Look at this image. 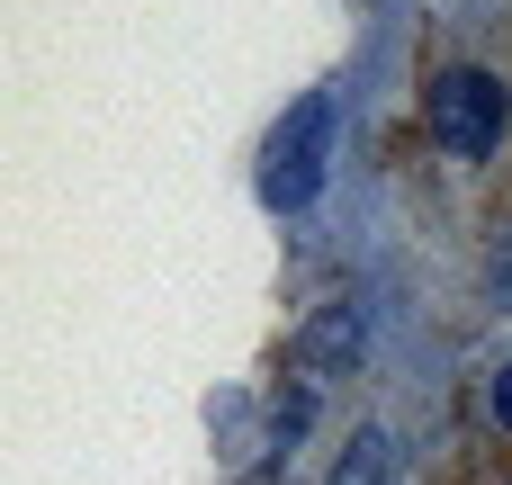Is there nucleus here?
<instances>
[{"mask_svg":"<svg viewBox=\"0 0 512 485\" xmlns=\"http://www.w3.org/2000/svg\"><path fill=\"white\" fill-rule=\"evenodd\" d=\"M333 126H342V99L333 90H306L279 126H270V153H261V207L279 216H306L324 198V162H333Z\"/></svg>","mask_w":512,"mask_h":485,"instance_id":"obj_1","label":"nucleus"},{"mask_svg":"<svg viewBox=\"0 0 512 485\" xmlns=\"http://www.w3.org/2000/svg\"><path fill=\"white\" fill-rule=\"evenodd\" d=\"M512 126V99L495 72H477V63H459V72H441L432 81V135L459 153V162H486L495 144H504Z\"/></svg>","mask_w":512,"mask_h":485,"instance_id":"obj_2","label":"nucleus"},{"mask_svg":"<svg viewBox=\"0 0 512 485\" xmlns=\"http://www.w3.org/2000/svg\"><path fill=\"white\" fill-rule=\"evenodd\" d=\"M360 342H369V324H360V306H324L306 333H297V351L315 360V369H351L360 360Z\"/></svg>","mask_w":512,"mask_h":485,"instance_id":"obj_3","label":"nucleus"},{"mask_svg":"<svg viewBox=\"0 0 512 485\" xmlns=\"http://www.w3.org/2000/svg\"><path fill=\"white\" fill-rule=\"evenodd\" d=\"M333 485H396V441H387V432H360V441L342 450Z\"/></svg>","mask_w":512,"mask_h":485,"instance_id":"obj_4","label":"nucleus"},{"mask_svg":"<svg viewBox=\"0 0 512 485\" xmlns=\"http://www.w3.org/2000/svg\"><path fill=\"white\" fill-rule=\"evenodd\" d=\"M486 297H495V306L512 315V225L495 234V243H486Z\"/></svg>","mask_w":512,"mask_h":485,"instance_id":"obj_5","label":"nucleus"},{"mask_svg":"<svg viewBox=\"0 0 512 485\" xmlns=\"http://www.w3.org/2000/svg\"><path fill=\"white\" fill-rule=\"evenodd\" d=\"M486 405H495V423H504V432H512V369H504V378H495V387H486Z\"/></svg>","mask_w":512,"mask_h":485,"instance_id":"obj_6","label":"nucleus"}]
</instances>
